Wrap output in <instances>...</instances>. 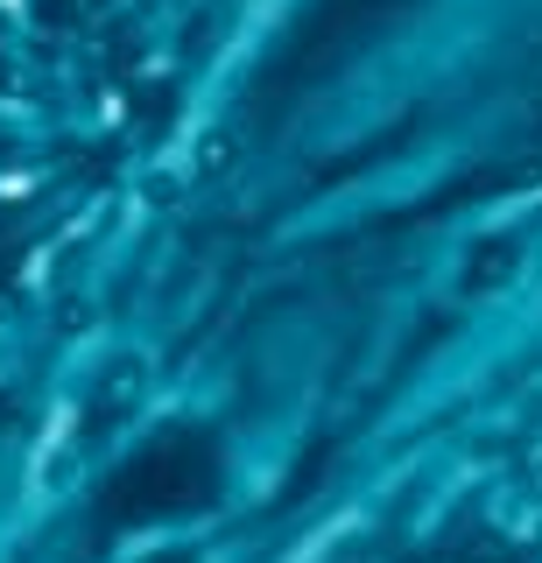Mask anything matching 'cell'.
I'll list each match as a JSON object with an SVG mask.
<instances>
[{
  "label": "cell",
  "mask_w": 542,
  "mask_h": 563,
  "mask_svg": "<svg viewBox=\"0 0 542 563\" xmlns=\"http://www.w3.org/2000/svg\"><path fill=\"white\" fill-rule=\"evenodd\" d=\"M219 493V451L198 430H169L148 451H134L113 472V486L99 493V521L107 528H142V521H169V515H198Z\"/></svg>",
  "instance_id": "1"
},
{
  "label": "cell",
  "mask_w": 542,
  "mask_h": 563,
  "mask_svg": "<svg viewBox=\"0 0 542 563\" xmlns=\"http://www.w3.org/2000/svg\"><path fill=\"white\" fill-rule=\"evenodd\" d=\"M395 8L401 0H318V14H310V22L296 29V43H289L283 85H303V78H318L324 64H339L345 49H353L360 35H374Z\"/></svg>",
  "instance_id": "2"
}]
</instances>
